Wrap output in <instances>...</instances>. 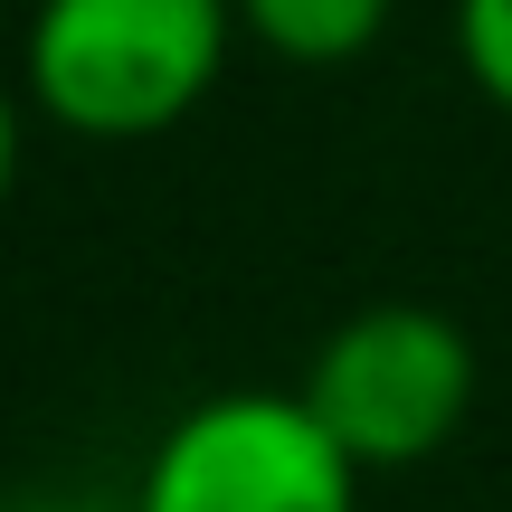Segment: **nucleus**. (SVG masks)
<instances>
[{"label": "nucleus", "mask_w": 512, "mask_h": 512, "mask_svg": "<svg viewBox=\"0 0 512 512\" xmlns=\"http://www.w3.org/2000/svg\"><path fill=\"white\" fill-rule=\"evenodd\" d=\"M238 38V0H38L19 95L76 143H152L209 105Z\"/></svg>", "instance_id": "nucleus-1"}, {"label": "nucleus", "mask_w": 512, "mask_h": 512, "mask_svg": "<svg viewBox=\"0 0 512 512\" xmlns=\"http://www.w3.org/2000/svg\"><path fill=\"white\" fill-rule=\"evenodd\" d=\"M475 332L446 304H361L313 342L304 361V399L332 437L351 446L361 475H399V465H427L465 418H475Z\"/></svg>", "instance_id": "nucleus-2"}, {"label": "nucleus", "mask_w": 512, "mask_h": 512, "mask_svg": "<svg viewBox=\"0 0 512 512\" xmlns=\"http://www.w3.org/2000/svg\"><path fill=\"white\" fill-rule=\"evenodd\" d=\"M133 512H361V465L304 389H209L152 437Z\"/></svg>", "instance_id": "nucleus-3"}, {"label": "nucleus", "mask_w": 512, "mask_h": 512, "mask_svg": "<svg viewBox=\"0 0 512 512\" xmlns=\"http://www.w3.org/2000/svg\"><path fill=\"white\" fill-rule=\"evenodd\" d=\"M399 0H238V29L275 67H351L380 48Z\"/></svg>", "instance_id": "nucleus-4"}, {"label": "nucleus", "mask_w": 512, "mask_h": 512, "mask_svg": "<svg viewBox=\"0 0 512 512\" xmlns=\"http://www.w3.org/2000/svg\"><path fill=\"white\" fill-rule=\"evenodd\" d=\"M456 67L494 114H512V0H456Z\"/></svg>", "instance_id": "nucleus-5"}, {"label": "nucleus", "mask_w": 512, "mask_h": 512, "mask_svg": "<svg viewBox=\"0 0 512 512\" xmlns=\"http://www.w3.org/2000/svg\"><path fill=\"white\" fill-rule=\"evenodd\" d=\"M0 512H133V503H105V494H67V484H29V494H10Z\"/></svg>", "instance_id": "nucleus-6"}, {"label": "nucleus", "mask_w": 512, "mask_h": 512, "mask_svg": "<svg viewBox=\"0 0 512 512\" xmlns=\"http://www.w3.org/2000/svg\"><path fill=\"white\" fill-rule=\"evenodd\" d=\"M10 190H19V95L0 76V209H10Z\"/></svg>", "instance_id": "nucleus-7"}]
</instances>
